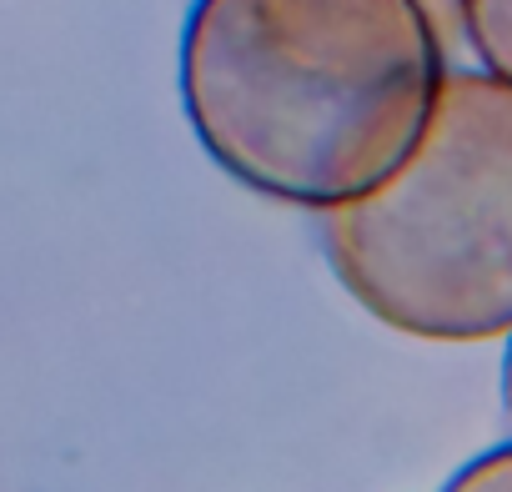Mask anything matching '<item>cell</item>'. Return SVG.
<instances>
[{"instance_id": "6da1fadb", "label": "cell", "mask_w": 512, "mask_h": 492, "mask_svg": "<svg viewBox=\"0 0 512 492\" xmlns=\"http://www.w3.org/2000/svg\"><path fill=\"white\" fill-rule=\"evenodd\" d=\"M447 76L422 0H196L181 31L201 151L246 191L322 216L412 156Z\"/></svg>"}, {"instance_id": "3957f363", "label": "cell", "mask_w": 512, "mask_h": 492, "mask_svg": "<svg viewBox=\"0 0 512 492\" xmlns=\"http://www.w3.org/2000/svg\"><path fill=\"white\" fill-rule=\"evenodd\" d=\"M462 46L477 66L512 86V0H462Z\"/></svg>"}, {"instance_id": "7a4b0ae2", "label": "cell", "mask_w": 512, "mask_h": 492, "mask_svg": "<svg viewBox=\"0 0 512 492\" xmlns=\"http://www.w3.org/2000/svg\"><path fill=\"white\" fill-rule=\"evenodd\" d=\"M347 297L422 342L512 337V86L452 71L412 156L322 216Z\"/></svg>"}, {"instance_id": "277c9868", "label": "cell", "mask_w": 512, "mask_h": 492, "mask_svg": "<svg viewBox=\"0 0 512 492\" xmlns=\"http://www.w3.org/2000/svg\"><path fill=\"white\" fill-rule=\"evenodd\" d=\"M442 492H512V447H492L472 457Z\"/></svg>"}, {"instance_id": "5b68a950", "label": "cell", "mask_w": 512, "mask_h": 492, "mask_svg": "<svg viewBox=\"0 0 512 492\" xmlns=\"http://www.w3.org/2000/svg\"><path fill=\"white\" fill-rule=\"evenodd\" d=\"M422 6H427V16L437 21V31H442L447 51H452V46H462V0H422Z\"/></svg>"}, {"instance_id": "8992f818", "label": "cell", "mask_w": 512, "mask_h": 492, "mask_svg": "<svg viewBox=\"0 0 512 492\" xmlns=\"http://www.w3.org/2000/svg\"><path fill=\"white\" fill-rule=\"evenodd\" d=\"M502 387H507V412H512V337H507V372H502Z\"/></svg>"}]
</instances>
